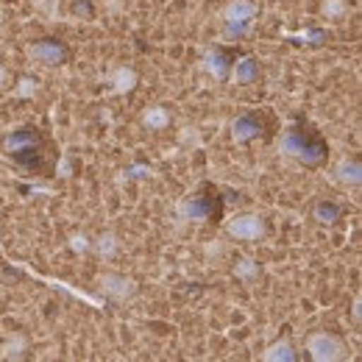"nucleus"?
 <instances>
[{"mask_svg": "<svg viewBox=\"0 0 362 362\" xmlns=\"http://www.w3.org/2000/svg\"><path fill=\"white\" fill-rule=\"evenodd\" d=\"M307 351L315 362H340L346 360V343L337 334L329 332H315L307 337Z\"/></svg>", "mask_w": 362, "mask_h": 362, "instance_id": "obj_1", "label": "nucleus"}, {"mask_svg": "<svg viewBox=\"0 0 362 362\" xmlns=\"http://www.w3.org/2000/svg\"><path fill=\"white\" fill-rule=\"evenodd\" d=\"M98 287L112 301H129V298L136 296V281L132 276H123V273H103L100 281H98Z\"/></svg>", "mask_w": 362, "mask_h": 362, "instance_id": "obj_2", "label": "nucleus"}, {"mask_svg": "<svg viewBox=\"0 0 362 362\" xmlns=\"http://www.w3.org/2000/svg\"><path fill=\"white\" fill-rule=\"evenodd\" d=\"M257 17V6L251 0H231L226 8H223V20L228 25V34H243L251 20Z\"/></svg>", "mask_w": 362, "mask_h": 362, "instance_id": "obj_3", "label": "nucleus"}, {"mask_svg": "<svg viewBox=\"0 0 362 362\" xmlns=\"http://www.w3.org/2000/svg\"><path fill=\"white\" fill-rule=\"evenodd\" d=\"M226 234L234 240H259L265 234V223L257 215H237L226 223Z\"/></svg>", "mask_w": 362, "mask_h": 362, "instance_id": "obj_4", "label": "nucleus"}, {"mask_svg": "<svg viewBox=\"0 0 362 362\" xmlns=\"http://www.w3.org/2000/svg\"><path fill=\"white\" fill-rule=\"evenodd\" d=\"M28 59L34 62H42V64H62L67 59V50L56 42H37V45H28Z\"/></svg>", "mask_w": 362, "mask_h": 362, "instance_id": "obj_5", "label": "nucleus"}, {"mask_svg": "<svg viewBox=\"0 0 362 362\" xmlns=\"http://www.w3.org/2000/svg\"><path fill=\"white\" fill-rule=\"evenodd\" d=\"M139 76H136L134 67H115L109 76H106V84L112 87L115 95H129L136 87Z\"/></svg>", "mask_w": 362, "mask_h": 362, "instance_id": "obj_6", "label": "nucleus"}, {"mask_svg": "<svg viewBox=\"0 0 362 362\" xmlns=\"http://www.w3.org/2000/svg\"><path fill=\"white\" fill-rule=\"evenodd\" d=\"M334 173H337V181L340 184H351V187H360L362 181V168L357 159H340L337 162V168H334Z\"/></svg>", "mask_w": 362, "mask_h": 362, "instance_id": "obj_7", "label": "nucleus"}, {"mask_svg": "<svg viewBox=\"0 0 362 362\" xmlns=\"http://www.w3.org/2000/svg\"><path fill=\"white\" fill-rule=\"evenodd\" d=\"M142 126L151 129V132H162L170 126V112L165 106H148L142 112Z\"/></svg>", "mask_w": 362, "mask_h": 362, "instance_id": "obj_8", "label": "nucleus"}, {"mask_svg": "<svg viewBox=\"0 0 362 362\" xmlns=\"http://www.w3.org/2000/svg\"><path fill=\"white\" fill-rule=\"evenodd\" d=\"M117 251H120V240H117V234L106 231V234H100V237L95 240V254H98L103 262L115 259V257H117Z\"/></svg>", "mask_w": 362, "mask_h": 362, "instance_id": "obj_9", "label": "nucleus"}, {"mask_svg": "<svg viewBox=\"0 0 362 362\" xmlns=\"http://www.w3.org/2000/svg\"><path fill=\"white\" fill-rule=\"evenodd\" d=\"M262 360L265 362H293L296 360V351H293L290 340H276V343H271V346L262 351Z\"/></svg>", "mask_w": 362, "mask_h": 362, "instance_id": "obj_10", "label": "nucleus"}, {"mask_svg": "<svg viewBox=\"0 0 362 362\" xmlns=\"http://www.w3.org/2000/svg\"><path fill=\"white\" fill-rule=\"evenodd\" d=\"M25 349H28V340H25L23 334H14V337H8V340L0 346V357H3V360H20Z\"/></svg>", "mask_w": 362, "mask_h": 362, "instance_id": "obj_11", "label": "nucleus"}, {"mask_svg": "<svg viewBox=\"0 0 362 362\" xmlns=\"http://www.w3.org/2000/svg\"><path fill=\"white\" fill-rule=\"evenodd\" d=\"M320 11H323V17H329V20H343V17L349 14V3H346V0H323Z\"/></svg>", "mask_w": 362, "mask_h": 362, "instance_id": "obj_12", "label": "nucleus"}, {"mask_svg": "<svg viewBox=\"0 0 362 362\" xmlns=\"http://www.w3.org/2000/svg\"><path fill=\"white\" fill-rule=\"evenodd\" d=\"M34 3V8L45 17V20H59L62 17V6H59V0H31Z\"/></svg>", "mask_w": 362, "mask_h": 362, "instance_id": "obj_13", "label": "nucleus"}, {"mask_svg": "<svg viewBox=\"0 0 362 362\" xmlns=\"http://www.w3.org/2000/svg\"><path fill=\"white\" fill-rule=\"evenodd\" d=\"M234 276H237L240 281H254V279L259 276V268H257V262H251V259H240V262L234 265Z\"/></svg>", "mask_w": 362, "mask_h": 362, "instance_id": "obj_14", "label": "nucleus"}, {"mask_svg": "<svg viewBox=\"0 0 362 362\" xmlns=\"http://www.w3.org/2000/svg\"><path fill=\"white\" fill-rule=\"evenodd\" d=\"M34 95H37V81H34L31 76H23V78L17 81V90H14V98L25 100V98H34Z\"/></svg>", "mask_w": 362, "mask_h": 362, "instance_id": "obj_15", "label": "nucleus"}, {"mask_svg": "<svg viewBox=\"0 0 362 362\" xmlns=\"http://www.w3.org/2000/svg\"><path fill=\"white\" fill-rule=\"evenodd\" d=\"M204 67H206V70H209V76H215L218 81H223V78H226V67L221 64V59H212V56H206Z\"/></svg>", "mask_w": 362, "mask_h": 362, "instance_id": "obj_16", "label": "nucleus"}, {"mask_svg": "<svg viewBox=\"0 0 362 362\" xmlns=\"http://www.w3.org/2000/svg\"><path fill=\"white\" fill-rule=\"evenodd\" d=\"M70 248H73L76 254H87V251H90L87 234H73V237H70Z\"/></svg>", "mask_w": 362, "mask_h": 362, "instance_id": "obj_17", "label": "nucleus"}, {"mask_svg": "<svg viewBox=\"0 0 362 362\" xmlns=\"http://www.w3.org/2000/svg\"><path fill=\"white\" fill-rule=\"evenodd\" d=\"M181 142H192V145H201V139H198V132H195V129H184V132H181Z\"/></svg>", "mask_w": 362, "mask_h": 362, "instance_id": "obj_18", "label": "nucleus"}, {"mask_svg": "<svg viewBox=\"0 0 362 362\" xmlns=\"http://www.w3.org/2000/svg\"><path fill=\"white\" fill-rule=\"evenodd\" d=\"M59 176H64V179L70 176V159H67V156H64V159H62V165H59Z\"/></svg>", "mask_w": 362, "mask_h": 362, "instance_id": "obj_19", "label": "nucleus"}, {"mask_svg": "<svg viewBox=\"0 0 362 362\" xmlns=\"http://www.w3.org/2000/svg\"><path fill=\"white\" fill-rule=\"evenodd\" d=\"M360 307H362V304H360V298H357V301H354V320H360V315H362Z\"/></svg>", "mask_w": 362, "mask_h": 362, "instance_id": "obj_20", "label": "nucleus"}, {"mask_svg": "<svg viewBox=\"0 0 362 362\" xmlns=\"http://www.w3.org/2000/svg\"><path fill=\"white\" fill-rule=\"evenodd\" d=\"M6 76H8V73H6V67L0 64V84H6Z\"/></svg>", "mask_w": 362, "mask_h": 362, "instance_id": "obj_21", "label": "nucleus"}]
</instances>
